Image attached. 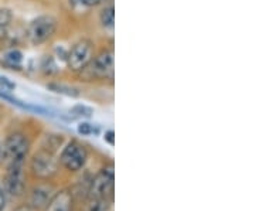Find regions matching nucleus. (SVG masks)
Masks as SVG:
<instances>
[{
    "instance_id": "1",
    "label": "nucleus",
    "mask_w": 255,
    "mask_h": 211,
    "mask_svg": "<svg viewBox=\"0 0 255 211\" xmlns=\"http://www.w3.org/2000/svg\"><path fill=\"white\" fill-rule=\"evenodd\" d=\"M73 80L84 85H114L115 80V50L114 38L100 40L95 54L81 73Z\"/></svg>"
},
{
    "instance_id": "2",
    "label": "nucleus",
    "mask_w": 255,
    "mask_h": 211,
    "mask_svg": "<svg viewBox=\"0 0 255 211\" xmlns=\"http://www.w3.org/2000/svg\"><path fill=\"white\" fill-rule=\"evenodd\" d=\"M63 20L54 13H41L31 18L24 27L26 44L34 48L54 44L61 36Z\"/></svg>"
},
{
    "instance_id": "3",
    "label": "nucleus",
    "mask_w": 255,
    "mask_h": 211,
    "mask_svg": "<svg viewBox=\"0 0 255 211\" xmlns=\"http://www.w3.org/2000/svg\"><path fill=\"white\" fill-rule=\"evenodd\" d=\"M100 44L98 38L91 36H80L71 41L68 46V53L64 64V71L68 77L74 78L90 64Z\"/></svg>"
},
{
    "instance_id": "4",
    "label": "nucleus",
    "mask_w": 255,
    "mask_h": 211,
    "mask_svg": "<svg viewBox=\"0 0 255 211\" xmlns=\"http://www.w3.org/2000/svg\"><path fill=\"white\" fill-rule=\"evenodd\" d=\"M31 147L30 138L24 132L14 130L9 133L1 147V159L10 163V162H17V160H26L28 152Z\"/></svg>"
},
{
    "instance_id": "5",
    "label": "nucleus",
    "mask_w": 255,
    "mask_h": 211,
    "mask_svg": "<svg viewBox=\"0 0 255 211\" xmlns=\"http://www.w3.org/2000/svg\"><path fill=\"white\" fill-rule=\"evenodd\" d=\"M88 149L77 139H71L61 147L58 163L63 165L68 172H80L88 162Z\"/></svg>"
},
{
    "instance_id": "6",
    "label": "nucleus",
    "mask_w": 255,
    "mask_h": 211,
    "mask_svg": "<svg viewBox=\"0 0 255 211\" xmlns=\"http://www.w3.org/2000/svg\"><path fill=\"white\" fill-rule=\"evenodd\" d=\"M114 182H115L114 166L108 165L102 167L100 173L91 179L90 189H88V197L91 200H95V199H108L110 200L114 194Z\"/></svg>"
},
{
    "instance_id": "7",
    "label": "nucleus",
    "mask_w": 255,
    "mask_h": 211,
    "mask_svg": "<svg viewBox=\"0 0 255 211\" xmlns=\"http://www.w3.org/2000/svg\"><path fill=\"white\" fill-rule=\"evenodd\" d=\"M58 165L60 163L55 159L54 153H50L44 149L38 147V150L31 156V160H30V170L38 179L47 180L57 175Z\"/></svg>"
},
{
    "instance_id": "8",
    "label": "nucleus",
    "mask_w": 255,
    "mask_h": 211,
    "mask_svg": "<svg viewBox=\"0 0 255 211\" xmlns=\"http://www.w3.org/2000/svg\"><path fill=\"white\" fill-rule=\"evenodd\" d=\"M24 163L26 160H17L7 163V173H6V187L7 192L14 197H20L26 189V173H24Z\"/></svg>"
},
{
    "instance_id": "9",
    "label": "nucleus",
    "mask_w": 255,
    "mask_h": 211,
    "mask_svg": "<svg viewBox=\"0 0 255 211\" xmlns=\"http://www.w3.org/2000/svg\"><path fill=\"white\" fill-rule=\"evenodd\" d=\"M36 73L38 74V77L41 80H58V78H63L64 67L57 60L55 57L51 54V51H46L43 53L41 57L38 58L36 64Z\"/></svg>"
},
{
    "instance_id": "10",
    "label": "nucleus",
    "mask_w": 255,
    "mask_h": 211,
    "mask_svg": "<svg viewBox=\"0 0 255 211\" xmlns=\"http://www.w3.org/2000/svg\"><path fill=\"white\" fill-rule=\"evenodd\" d=\"M0 67L13 71L24 73V53L20 47L0 48Z\"/></svg>"
},
{
    "instance_id": "11",
    "label": "nucleus",
    "mask_w": 255,
    "mask_h": 211,
    "mask_svg": "<svg viewBox=\"0 0 255 211\" xmlns=\"http://www.w3.org/2000/svg\"><path fill=\"white\" fill-rule=\"evenodd\" d=\"M55 187L53 184L41 183L37 184L36 187L31 190L30 197H28V207L34 210H41L46 209L47 204L54 197Z\"/></svg>"
},
{
    "instance_id": "12",
    "label": "nucleus",
    "mask_w": 255,
    "mask_h": 211,
    "mask_svg": "<svg viewBox=\"0 0 255 211\" xmlns=\"http://www.w3.org/2000/svg\"><path fill=\"white\" fill-rule=\"evenodd\" d=\"M95 13V26L105 34H112L115 27V4L114 1L101 6Z\"/></svg>"
},
{
    "instance_id": "13",
    "label": "nucleus",
    "mask_w": 255,
    "mask_h": 211,
    "mask_svg": "<svg viewBox=\"0 0 255 211\" xmlns=\"http://www.w3.org/2000/svg\"><path fill=\"white\" fill-rule=\"evenodd\" d=\"M46 88L48 91L58 94V95H64V97H70V98H78L82 95L81 87H78L75 84L61 81V78L47 81Z\"/></svg>"
},
{
    "instance_id": "14",
    "label": "nucleus",
    "mask_w": 255,
    "mask_h": 211,
    "mask_svg": "<svg viewBox=\"0 0 255 211\" xmlns=\"http://www.w3.org/2000/svg\"><path fill=\"white\" fill-rule=\"evenodd\" d=\"M14 23H16V14L13 9L9 6H0V48L4 47V43Z\"/></svg>"
},
{
    "instance_id": "15",
    "label": "nucleus",
    "mask_w": 255,
    "mask_h": 211,
    "mask_svg": "<svg viewBox=\"0 0 255 211\" xmlns=\"http://www.w3.org/2000/svg\"><path fill=\"white\" fill-rule=\"evenodd\" d=\"M73 193L63 190L54 194V197L47 204L46 211H73Z\"/></svg>"
},
{
    "instance_id": "16",
    "label": "nucleus",
    "mask_w": 255,
    "mask_h": 211,
    "mask_svg": "<svg viewBox=\"0 0 255 211\" xmlns=\"http://www.w3.org/2000/svg\"><path fill=\"white\" fill-rule=\"evenodd\" d=\"M65 143V138L61 133H46L43 139H41V143H40V149H44L50 153H57Z\"/></svg>"
},
{
    "instance_id": "17",
    "label": "nucleus",
    "mask_w": 255,
    "mask_h": 211,
    "mask_svg": "<svg viewBox=\"0 0 255 211\" xmlns=\"http://www.w3.org/2000/svg\"><path fill=\"white\" fill-rule=\"evenodd\" d=\"M111 203L108 199H95L91 200L85 211H110Z\"/></svg>"
},
{
    "instance_id": "18",
    "label": "nucleus",
    "mask_w": 255,
    "mask_h": 211,
    "mask_svg": "<svg viewBox=\"0 0 255 211\" xmlns=\"http://www.w3.org/2000/svg\"><path fill=\"white\" fill-rule=\"evenodd\" d=\"M70 112L73 113L74 116L90 118V116H92V113H94V109H92L91 106L85 105V104H77V105H74L73 108L70 109Z\"/></svg>"
},
{
    "instance_id": "19",
    "label": "nucleus",
    "mask_w": 255,
    "mask_h": 211,
    "mask_svg": "<svg viewBox=\"0 0 255 211\" xmlns=\"http://www.w3.org/2000/svg\"><path fill=\"white\" fill-rule=\"evenodd\" d=\"M77 1H78L80 7H82V9L95 10L101 7V6H104V4H107V3L114 1V0H77Z\"/></svg>"
},
{
    "instance_id": "20",
    "label": "nucleus",
    "mask_w": 255,
    "mask_h": 211,
    "mask_svg": "<svg viewBox=\"0 0 255 211\" xmlns=\"http://www.w3.org/2000/svg\"><path fill=\"white\" fill-rule=\"evenodd\" d=\"M16 88H17V85H16L14 81H11L9 77H6V75H1V74H0V91L11 94V92L14 91Z\"/></svg>"
},
{
    "instance_id": "21",
    "label": "nucleus",
    "mask_w": 255,
    "mask_h": 211,
    "mask_svg": "<svg viewBox=\"0 0 255 211\" xmlns=\"http://www.w3.org/2000/svg\"><path fill=\"white\" fill-rule=\"evenodd\" d=\"M77 130H78V133L82 135V136H90L94 132H97V129L94 128L91 123H88V122H81V123L78 125Z\"/></svg>"
},
{
    "instance_id": "22",
    "label": "nucleus",
    "mask_w": 255,
    "mask_h": 211,
    "mask_svg": "<svg viewBox=\"0 0 255 211\" xmlns=\"http://www.w3.org/2000/svg\"><path fill=\"white\" fill-rule=\"evenodd\" d=\"M114 136H115L114 130H107V132H105V135H104V139H105L110 145H114V143H115V139H114Z\"/></svg>"
},
{
    "instance_id": "23",
    "label": "nucleus",
    "mask_w": 255,
    "mask_h": 211,
    "mask_svg": "<svg viewBox=\"0 0 255 211\" xmlns=\"http://www.w3.org/2000/svg\"><path fill=\"white\" fill-rule=\"evenodd\" d=\"M14 211H31V209L28 206H21V207H17Z\"/></svg>"
},
{
    "instance_id": "24",
    "label": "nucleus",
    "mask_w": 255,
    "mask_h": 211,
    "mask_svg": "<svg viewBox=\"0 0 255 211\" xmlns=\"http://www.w3.org/2000/svg\"><path fill=\"white\" fill-rule=\"evenodd\" d=\"M1 147H3V143H1V140H0V156H1Z\"/></svg>"
},
{
    "instance_id": "25",
    "label": "nucleus",
    "mask_w": 255,
    "mask_h": 211,
    "mask_svg": "<svg viewBox=\"0 0 255 211\" xmlns=\"http://www.w3.org/2000/svg\"><path fill=\"white\" fill-rule=\"evenodd\" d=\"M1 210H3V209H1V206H0V211H1Z\"/></svg>"
}]
</instances>
